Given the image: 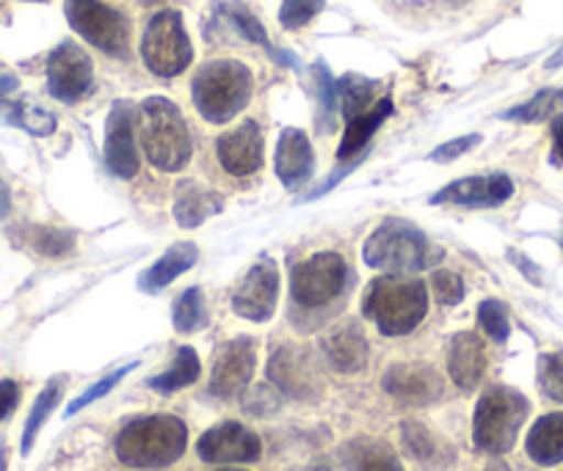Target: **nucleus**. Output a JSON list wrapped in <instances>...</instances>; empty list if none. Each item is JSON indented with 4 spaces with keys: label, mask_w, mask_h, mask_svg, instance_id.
Wrapping results in <instances>:
<instances>
[{
    "label": "nucleus",
    "mask_w": 563,
    "mask_h": 471,
    "mask_svg": "<svg viewBox=\"0 0 563 471\" xmlns=\"http://www.w3.org/2000/svg\"><path fill=\"white\" fill-rule=\"evenodd\" d=\"M188 430L177 416H139L119 430L113 449L124 466L164 469L186 452Z\"/></svg>",
    "instance_id": "obj_1"
},
{
    "label": "nucleus",
    "mask_w": 563,
    "mask_h": 471,
    "mask_svg": "<svg viewBox=\"0 0 563 471\" xmlns=\"http://www.w3.org/2000/svg\"><path fill=\"white\" fill-rule=\"evenodd\" d=\"M139 141L150 164L161 171H180L191 160V135L175 102L150 97L139 105Z\"/></svg>",
    "instance_id": "obj_2"
},
{
    "label": "nucleus",
    "mask_w": 563,
    "mask_h": 471,
    "mask_svg": "<svg viewBox=\"0 0 563 471\" xmlns=\"http://www.w3.org/2000/svg\"><path fill=\"white\" fill-rule=\"evenodd\" d=\"M362 309L384 337H404L415 332L429 312V292L417 279L378 276L367 284Z\"/></svg>",
    "instance_id": "obj_3"
},
{
    "label": "nucleus",
    "mask_w": 563,
    "mask_h": 471,
    "mask_svg": "<svg viewBox=\"0 0 563 471\" xmlns=\"http://www.w3.org/2000/svg\"><path fill=\"white\" fill-rule=\"evenodd\" d=\"M365 262L376 270H389V273H417L429 270L445 257L442 248H437L420 229L400 221H387L378 226L365 243L362 251Z\"/></svg>",
    "instance_id": "obj_4"
},
{
    "label": "nucleus",
    "mask_w": 563,
    "mask_h": 471,
    "mask_svg": "<svg viewBox=\"0 0 563 471\" xmlns=\"http://www.w3.org/2000/svg\"><path fill=\"white\" fill-rule=\"evenodd\" d=\"M530 414V403L525 394L508 386L486 389L484 397L475 405L473 441L475 447L489 455H503L517 444L519 430Z\"/></svg>",
    "instance_id": "obj_5"
},
{
    "label": "nucleus",
    "mask_w": 563,
    "mask_h": 471,
    "mask_svg": "<svg viewBox=\"0 0 563 471\" xmlns=\"http://www.w3.org/2000/svg\"><path fill=\"white\" fill-rule=\"evenodd\" d=\"M194 102L208 122L224 124L249 105L252 72L238 61L205 64L191 83Z\"/></svg>",
    "instance_id": "obj_6"
},
{
    "label": "nucleus",
    "mask_w": 563,
    "mask_h": 471,
    "mask_svg": "<svg viewBox=\"0 0 563 471\" xmlns=\"http://www.w3.org/2000/svg\"><path fill=\"white\" fill-rule=\"evenodd\" d=\"M141 58L158 78H175L186 72L194 58V47L183 29L180 12H161L150 20L141 40Z\"/></svg>",
    "instance_id": "obj_7"
},
{
    "label": "nucleus",
    "mask_w": 563,
    "mask_h": 471,
    "mask_svg": "<svg viewBox=\"0 0 563 471\" xmlns=\"http://www.w3.org/2000/svg\"><path fill=\"white\" fill-rule=\"evenodd\" d=\"M64 12H67L69 25L97 51L113 58H122L128 53L130 23L117 9L106 7L100 0H67Z\"/></svg>",
    "instance_id": "obj_8"
},
{
    "label": "nucleus",
    "mask_w": 563,
    "mask_h": 471,
    "mask_svg": "<svg viewBox=\"0 0 563 471\" xmlns=\"http://www.w3.org/2000/svg\"><path fill=\"white\" fill-rule=\"evenodd\" d=\"M345 279H349V268H345L343 257L334 251H321L307 262L296 265L290 273V292H294L296 303L318 309L327 306L343 292Z\"/></svg>",
    "instance_id": "obj_9"
},
{
    "label": "nucleus",
    "mask_w": 563,
    "mask_h": 471,
    "mask_svg": "<svg viewBox=\"0 0 563 471\" xmlns=\"http://www.w3.org/2000/svg\"><path fill=\"white\" fill-rule=\"evenodd\" d=\"M95 67L75 42H62L47 58V89L56 100L78 102L91 89Z\"/></svg>",
    "instance_id": "obj_10"
},
{
    "label": "nucleus",
    "mask_w": 563,
    "mask_h": 471,
    "mask_svg": "<svg viewBox=\"0 0 563 471\" xmlns=\"http://www.w3.org/2000/svg\"><path fill=\"white\" fill-rule=\"evenodd\" d=\"M276 301H279V270H276L274 259L263 257L249 270L246 279L241 281V287L232 295V309L246 321L265 323L271 321Z\"/></svg>",
    "instance_id": "obj_11"
},
{
    "label": "nucleus",
    "mask_w": 563,
    "mask_h": 471,
    "mask_svg": "<svg viewBox=\"0 0 563 471\" xmlns=\"http://www.w3.org/2000/svg\"><path fill=\"white\" fill-rule=\"evenodd\" d=\"M254 343L246 337H238L232 343H224L213 356V375H210V392L216 397L232 400L249 386L254 375Z\"/></svg>",
    "instance_id": "obj_12"
},
{
    "label": "nucleus",
    "mask_w": 563,
    "mask_h": 471,
    "mask_svg": "<svg viewBox=\"0 0 563 471\" xmlns=\"http://www.w3.org/2000/svg\"><path fill=\"white\" fill-rule=\"evenodd\" d=\"M199 458L208 463H252L263 455V444L249 427L224 422L205 433L197 441Z\"/></svg>",
    "instance_id": "obj_13"
},
{
    "label": "nucleus",
    "mask_w": 563,
    "mask_h": 471,
    "mask_svg": "<svg viewBox=\"0 0 563 471\" xmlns=\"http://www.w3.org/2000/svg\"><path fill=\"white\" fill-rule=\"evenodd\" d=\"M514 193V182L506 175L464 177L431 197V204H459V208H500Z\"/></svg>",
    "instance_id": "obj_14"
},
{
    "label": "nucleus",
    "mask_w": 563,
    "mask_h": 471,
    "mask_svg": "<svg viewBox=\"0 0 563 471\" xmlns=\"http://www.w3.org/2000/svg\"><path fill=\"white\" fill-rule=\"evenodd\" d=\"M106 166L111 175L130 180L139 175V152L133 141V122H130L128 102H113L106 122Z\"/></svg>",
    "instance_id": "obj_15"
},
{
    "label": "nucleus",
    "mask_w": 563,
    "mask_h": 471,
    "mask_svg": "<svg viewBox=\"0 0 563 471\" xmlns=\"http://www.w3.org/2000/svg\"><path fill=\"white\" fill-rule=\"evenodd\" d=\"M384 392L393 394L395 400L409 405L434 403L442 394V381L434 367L429 365H395L384 372Z\"/></svg>",
    "instance_id": "obj_16"
},
{
    "label": "nucleus",
    "mask_w": 563,
    "mask_h": 471,
    "mask_svg": "<svg viewBox=\"0 0 563 471\" xmlns=\"http://www.w3.org/2000/svg\"><path fill=\"white\" fill-rule=\"evenodd\" d=\"M216 149H219L221 166L232 177H249L263 166V133L257 122H243L241 127L224 133Z\"/></svg>",
    "instance_id": "obj_17"
},
{
    "label": "nucleus",
    "mask_w": 563,
    "mask_h": 471,
    "mask_svg": "<svg viewBox=\"0 0 563 471\" xmlns=\"http://www.w3.org/2000/svg\"><path fill=\"white\" fill-rule=\"evenodd\" d=\"M312 171H316V152L307 133L296 127L282 130L279 144H276V177L294 191L310 180Z\"/></svg>",
    "instance_id": "obj_18"
},
{
    "label": "nucleus",
    "mask_w": 563,
    "mask_h": 471,
    "mask_svg": "<svg viewBox=\"0 0 563 471\" xmlns=\"http://www.w3.org/2000/svg\"><path fill=\"white\" fill-rule=\"evenodd\" d=\"M268 378L290 397H310L318 389V378L312 365L301 350L290 348H276L268 361Z\"/></svg>",
    "instance_id": "obj_19"
},
{
    "label": "nucleus",
    "mask_w": 563,
    "mask_h": 471,
    "mask_svg": "<svg viewBox=\"0 0 563 471\" xmlns=\"http://www.w3.org/2000/svg\"><path fill=\"white\" fill-rule=\"evenodd\" d=\"M448 372H451L453 383L464 392H473L481 383L486 372V350L475 334L462 332L451 339L448 348Z\"/></svg>",
    "instance_id": "obj_20"
},
{
    "label": "nucleus",
    "mask_w": 563,
    "mask_h": 471,
    "mask_svg": "<svg viewBox=\"0 0 563 471\" xmlns=\"http://www.w3.org/2000/svg\"><path fill=\"white\" fill-rule=\"evenodd\" d=\"M221 213V197L210 188L199 186V182L186 180L177 186L175 191V218L177 224L194 229V226L205 224L210 215Z\"/></svg>",
    "instance_id": "obj_21"
},
{
    "label": "nucleus",
    "mask_w": 563,
    "mask_h": 471,
    "mask_svg": "<svg viewBox=\"0 0 563 471\" xmlns=\"http://www.w3.org/2000/svg\"><path fill=\"white\" fill-rule=\"evenodd\" d=\"M197 257H199V251L194 243H177V246H172L169 251L158 259V262L150 265V270H144V273H141L139 287L144 292L164 290V287H169L172 281L180 279L186 270H191L194 262H197Z\"/></svg>",
    "instance_id": "obj_22"
},
{
    "label": "nucleus",
    "mask_w": 563,
    "mask_h": 471,
    "mask_svg": "<svg viewBox=\"0 0 563 471\" xmlns=\"http://www.w3.org/2000/svg\"><path fill=\"white\" fill-rule=\"evenodd\" d=\"M530 460L539 466L563 463V414H547L530 427L525 441Z\"/></svg>",
    "instance_id": "obj_23"
},
{
    "label": "nucleus",
    "mask_w": 563,
    "mask_h": 471,
    "mask_svg": "<svg viewBox=\"0 0 563 471\" xmlns=\"http://www.w3.org/2000/svg\"><path fill=\"white\" fill-rule=\"evenodd\" d=\"M323 350L340 372H360L367 365V354H371L365 334L356 326H343L329 334L323 339Z\"/></svg>",
    "instance_id": "obj_24"
},
{
    "label": "nucleus",
    "mask_w": 563,
    "mask_h": 471,
    "mask_svg": "<svg viewBox=\"0 0 563 471\" xmlns=\"http://www.w3.org/2000/svg\"><path fill=\"white\" fill-rule=\"evenodd\" d=\"M343 463L349 471H404L398 455L373 438H354L343 447Z\"/></svg>",
    "instance_id": "obj_25"
},
{
    "label": "nucleus",
    "mask_w": 563,
    "mask_h": 471,
    "mask_svg": "<svg viewBox=\"0 0 563 471\" xmlns=\"http://www.w3.org/2000/svg\"><path fill=\"white\" fill-rule=\"evenodd\" d=\"M393 111H395L393 100H378L376 105L367 108L365 113H360V116H356V119H351L349 127H345L343 141H340L338 155L340 157L356 155V152H360L362 146H365L367 141H371V135L376 133L378 127H382L384 119L393 116Z\"/></svg>",
    "instance_id": "obj_26"
},
{
    "label": "nucleus",
    "mask_w": 563,
    "mask_h": 471,
    "mask_svg": "<svg viewBox=\"0 0 563 471\" xmlns=\"http://www.w3.org/2000/svg\"><path fill=\"white\" fill-rule=\"evenodd\" d=\"M404 444L411 452V458H417L422 466H429V469H440V466H445L451 460V452L442 447L440 438L431 436L420 422H406Z\"/></svg>",
    "instance_id": "obj_27"
},
{
    "label": "nucleus",
    "mask_w": 563,
    "mask_h": 471,
    "mask_svg": "<svg viewBox=\"0 0 563 471\" xmlns=\"http://www.w3.org/2000/svg\"><path fill=\"white\" fill-rule=\"evenodd\" d=\"M62 392H64V378H53V381L47 383V386L40 392V397H36V403H34V408H31L29 419H25L23 444H20V452H23V455H29L31 449H34L36 436H40V430L45 427V422L51 419L53 408H56L58 400H62Z\"/></svg>",
    "instance_id": "obj_28"
},
{
    "label": "nucleus",
    "mask_w": 563,
    "mask_h": 471,
    "mask_svg": "<svg viewBox=\"0 0 563 471\" xmlns=\"http://www.w3.org/2000/svg\"><path fill=\"white\" fill-rule=\"evenodd\" d=\"M0 122L29 130L31 135L56 133V116L31 102H0Z\"/></svg>",
    "instance_id": "obj_29"
},
{
    "label": "nucleus",
    "mask_w": 563,
    "mask_h": 471,
    "mask_svg": "<svg viewBox=\"0 0 563 471\" xmlns=\"http://www.w3.org/2000/svg\"><path fill=\"white\" fill-rule=\"evenodd\" d=\"M199 372H202V365H199L197 350L180 348L175 356V365H172L164 375L153 378V381H150V386H153L155 392L172 394V392H177V389L191 386V383L199 378Z\"/></svg>",
    "instance_id": "obj_30"
},
{
    "label": "nucleus",
    "mask_w": 563,
    "mask_h": 471,
    "mask_svg": "<svg viewBox=\"0 0 563 471\" xmlns=\"http://www.w3.org/2000/svg\"><path fill=\"white\" fill-rule=\"evenodd\" d=\"M224 12H227V18L232 20V25H235V29L241 31V34L246 36L249 42H254V45L265 47V51H268L271 56H274V61L288 64V67H299V64H296V58L290 56V53L276 51V47L271 45L268 34H265V29H263V23H260V20L254 18V14L249 12L246 7H241V3H230V7H224Z\"/></svg>",
    "instance_id": "obj_31"
},
{
    "label": "nucleus",
    "mask_w": 563,
    "mask_h": 471,
    "mask_svg": "<svg viewBox=\"0 0 563 471\" xmlns=\"http://www.w3.org/2000/svg\"><path fill=\"white\" fill-rule=\"evenodd\" d=\"M563 108V89H544L533 97V100L522 102V105L511 108V111L503 113V119L508 122H525V124H533V122H544L547 116L558 113Z\"/></svg>",
    "instance_id": "obj_32"
},
{
    "label": "nucleus",
    "mask_w": 563,
    "mask_h": 471,
    "mask_svg": "<svg viewBox=\"0 0 563 471\" xmlns=\"http://www.w3.org/2000/svg\"><path fill=\"white\" fill-rule=\"evenodd\" d=\"M25 246L34 248L42 257H67L75 248V235L56 226H31L25 232Z\"/></svg>",
    "instance_id": "obj_33"
},
{
    "label": "nucleus",
    "mask_w": 563,
    "mask_h": 471,
    "mask_svg": "<svg viewBox=\"0 0 563 471\" xmlns=\"http://www.w3.org/2000/svg\"><path fill=\"white\" fill-rule=\"evenodd\" d=\"M373 91H376V83L367 78H360V75H349V78L340 80L338 100L343 102L345 122H351V119H356L373 105Z\"/></svg>",
    "instance_id": "obj_34"
},
{
    "label": "nucleus",
    "mask_w": 563,
    "mask_h": 471,
    "mask_svg": "<svg viewBox=\"0 0 563 471\" xmlns=\"http://www.w3.org/2000/svg\"><path fill=\"white\" fill-rule=\"evenodd\" d=\"M175 328L183 334L199 332V328L208 326V309H205L202 301V290L191 287L180 295V301L175 303Z\"/></svg>",
    "instance_id": "obj_35"
},
{
    "label": "nucleus",
    "mask_w": 563,
    "mask_h": 471,
    "mask_svg": "<svg viewBox=\"0 0 563 471\" xmlns=\"http://www.w3.org/2000/svg\"><path fill=\"white\" fill-rule=\"evenodd\" d=\"M536 375H539L541 394L563 403V354H541Z\"/></svg>",
    "instance_id": "obj_36"
},
{
    "label": "nucleus",
    "mask_w": 563,
    "mask_h": 471,
    "mask_svg": "<svg viewBox=\"0 0 563 471\" xmlns=\"http://www.w3.org/2000/svg\"><path fill=\"white\" fill-rule=\"evenodd\" d=\"M327 7V0H282L279 23L282 29L299 31L318 18Z\"/></svg>",
    "instance_id": "obj_37"
},
{
    "label": "nucleus",
    "mask_w": 563,
    "mask_h": 471,
    "mask_svg": "<svg viewBox=\"0 0 563 471\" xmlns=\"http://www.w3.org/2000/svg\"><path fill=\"white\" fill-rule=\"evenodd\" d=\"M478 323L495 343H506L511 334V323H508V309L500 301H484L478 306Z\"/></svg>",
    "instance_id": "obj_38"
},
{
    "label": "nucleus",
    "mask_w": 563,
    "mask_h": 471,
    "mask_svg": "<svg viewBox=\"0 0 563 471\" xmlns=\"http://www.w3.org/2000/svg\"><path fill=\"white\" fill-rule=\"evenodd\" d=\"M135 367H139V361H133V365H128V367H122V370H117V372H111V375H106V378H100V381L95 383V386H89L86 389L84 394H80V397H75L73 403L67 405V416H73V414H78L80 408H86V405H91L95 403V400H100V397H106L108 392H111L113 386H117L119 381H122L124 375H128L130 370H135Z\"/></svg>",
    "instance_id": "obj_39"
},
{
    "label": "nucleus",
    "mask_w": 563,
    "mask_h": 471,
    "mask_svg": "<svg viewBox=\"0 0 563 471\" xmlns=\"http://www.w3.org/2000/svg\"><path fill=\"white\" fill-rule=\"evenodd\" d=\"M431 287H434L437 301L445 303V306H456L464 298V281L462 276L453 273V270H434Z\"/></svg>",
    "instance_id": "obj_40"
},
{
    "label": "nucleus",
    "mask_w": 563,
    "mask_h": 471,
    "mask_svg": "<svg viewBox=\"0 0 563 471\" xmlns=\"http://www.w3.org/2000/svg\"><path fill=\"white\" fill-rule=\"evenodd\" d=\"M481 144V135H464V138H453L448 141V144L437 146L434 152L429 155V160H434V164H451V160H456L459 155H464V152H470L473 146Z\"/></svg>",
    "instance_id": "obj_41"
},
{
    "label": "nucleus",
    "mask_w": 563,
    "mask_h": 471,
    "mask_svg": "<svg viewBox=\"0 0 563 471\" xmlns=\"http://www.w3.org/2000/svg\"><path fill=\"white\" fill-rule=\"evenodd\" d=\"M20 405V386L18 381H0V422L9 419L14 414V408Z\"/></svg>",
    "instance_id": "obj_42"
},
{
    "label": "nucleus",
    "mask_w": 563,
    "mask_h": 471,
    "mask_svg": "<svg viewBox=\"0 0 563 471\" xmlns=\"http://www.w3.org/2000/svg\"><path fill=\"white\" fill-rule=\"evenodd\" d=\"M552 146H555L552 157H555L558 164H563V113L552 122Z\"/></svg>",
    "instance_id": "obj_43"
},
{
    "label": "nucleus",
    "mask_w": 563,
    "mask_h": 471,
    "mask_svg": "<svg viewBox=\"0 0 563 471\" xmlns=\"http://www.w3.org/2000/svg\"><path fill=\"white\" fill-rule=\"evenodd\" d=\"M9 210H12V193H9L7 182L0 180V218H7Z\"/></svg>",
    "instance_id": "obj_44"
},
{
    "label": "nucleus",
    "mask_w": 563,
    "mask_h": 471,
    "mask_svg": "<svg viewBox=\"0 0 563 471\" xmlns=\"http://www.w3.org/2000/svg\"><path fill=\"white\" fill-rule=\"evenodd\" d=\"M18 89V78L12 75H0V94H9V91Z\"/></svg>",
    "instance_id": "obj_45"
},
{
    "label": "nucleus",
    "mask_w": 563,
    "mask_h": 471,
    "mask_svg": "<svg viewBox=\"0 0 563 471\" xmlns=\"http://www.w3.org/2000/svg\"><path fill=\"white\" fill-rule=\"evenodd\" d=\"M555 67H563V47L550 58V61H547V69H555Z\"/></svg>",
    "instance_id": "obj_46"
},
{
    "label": "nucleus",
    "mask_w": 563,
    "mask_h": 471,
    "mask_svg": "<svg viewBox=\"0 0 563 471\" xmlns=\"http://www.w3.org/2000/svg\"><path fill=\"white\" fill-rule=\"evenodd\" d=\"M0 471H7V447H3V438H0Z\"/></svg>",
    "instance_id": "obj_47"
},
{
    "label": "nucleus",
    "mask_w": 563,
    "mask_h": 471,
    "mask_svg": "<svg viewBox=\"0 0 563 471\" xmlns=\"http://www.w3.org/2000/svg\"><path fill=\"white\" fill-rule=\"evenodd\" d=\"M486 471H508V466L506 463H492Z\"/></svg>",
    "instance_id": "obj_48"
},
{
    "label": "nucleus",
    "mask_w": 563,
    "mask_h": 471,
    "mask_svg": "<svg viewBox=\"0 0 563 471\" xmlns=\"http://www.w3.org/2000/svg\"><path fill=\"white\" fill-rule=\"evenodd\" d=\"M144 3H161V0H144Z\"/></svg>",
    "instance_id": "obj_49"
},
{
    "label": "nucleus",
    "mask_w": 563,
    "mask_h": 471,
    "mask_svg": "<svg viewBox=\"0 0 563 471\" xmlns=\"http://www.w3.org/2000/svg\"><path fill=\"white\" fill-rule=\"evenodd\" d=\"M219 471H243V469H219Z\"/></svg>",
    "instance_id": "obj_50"
},
{
    "label": "nucleus",
    "mask_w": 563,
    "mask_h": 471,
    "mask_svg": "<svg viewBox=\"0 0 563 471\" xmlns=\"http://www.w3.org/2000/svg\"><path fill=\"white\" fill-rule=\"evenodd\" d=\"M34 3H45V0H34Z\"/></svg>",
    "instance_id": "obj_51"
},
{
    "label": "nucleus",
    "mask_w": 563,
    "mask_h": 471,
    "mask_svg": "<svg viewBox=\"0 0 563 471\" xmlns=\"http://www.w3.org/2000/svg\"><path fill=\"white\" fill-rule=\"evenodd\" d=\"M561 246H563V235H561Z\"/></svg>",
    "instance_id": "obj_52"
}]
</instances>
